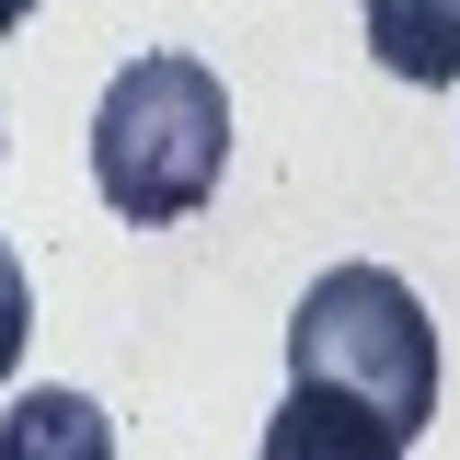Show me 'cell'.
I'll list each match as a JSON object with an SVG mask.
<instances>
[{
    "label": "cell",
    "instance_id": "cell-1",
    "mask_svg": "<svg viewBox=\"0 0 460 460\" xmlns=\"http://www.w3.org/2000/svg\"><path fill=\"white\" fill-rule=\"evenodd\" d=\"M230 172V93L208 58H127L104 81V104H93V184H104V208L127 230H172L196 219L208 196H219Z\"/></svg>",
    "mask_w": 460,
    "mask_h": 460
},
{
    "label": "cell",
    "instance_id": "cell-2",
    "mask_svg": "<svg viewBox=\"0 0 460 460\" xmlns=\"http://www.w3.org/2000/svg\"><path fill=\"white\" fill-rule=\"evenodd\" d=\"M288 380L368 402L392 438H426V414H438V323L392 265H334L288 311Z\"/></svg>",
    "mask_w": 460,
    "mask_h": 460
},
{
    "label": "cell",
    "instance_id": "cell-3",
    "mask_svg": "<svg viewBox=\"0 0 460 460\" xmlns=\"http://www.w3.org/2000/svg\"><path fill=\"white\" fill-rule=\"evenodd\" d=\"M253 460H402V438L368 414V402L288 380V402L265 414V449H253Z\"/></svg>",
    "mask_w": 460,
    "mask_h": 460
},
{
    "label": "cell",
    "instance_id": "cell-4",
    "mask_svg": "<svg viewBox=\"0 0 460 460\" xmlns=\"http://www.w3.org/2000/svg\"><path fill=\"white\" fill-rule=\"evenodd\" d=\"M357 23L392 81H414V93L460 81V0H357Z\"/></svg>",
    "mask_w": 460,
    "mask_h": 460
},
{
    "label": "cell",
    "instance_id": "cell-5",
    "mask_svg": "<svg viewBox=\"0 0 460 460\" xmlns=\"http://www.w3.org/2000/svg\"><path fill=\"white\" fill-rule=\"evenodd\" d=\"M0 460H115V426L93 392H69V380H35V392L0 414Z\"/></svg>",
    "mask_w": 460,
    "mask_h": 460
},
{
    "label": "cell",
    "instance_id": "cell-6",
    "mask_svg": "<svg viewBox=\"0 0 460 460\" xmlns=\"http://www.w3.org/2000/svg\"><path fill=\"white\" fill-rule=\"evenodd\" d=\"M23 334H35V288H23V253L0 242V380L23 368Z\"/></svg>",
    "mask_w": 460,
    "mask_h": 460
},
{
    "label": "cell",
    "instance_id": "cell-7",
    "mask_svg": "<svg viewBox=\"0 0 460 460\" xmlns=\"http://www.w3.org/2000/svg\"><path fill=\"white\" fill-rule=\"evenodd\" d=\"M12 23H35V0H0V35H12Z\"/></svg>",
    "mask_w": 460,
    "mask_h": 460
}]
</instances>
